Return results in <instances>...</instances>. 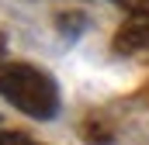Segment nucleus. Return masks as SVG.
<instances>
[{
	"label": "nucleus",
	"instance_id": "20e7f679",
	"mask_svg": "<svg viewBox=\"0 0 149 145\" xmlns=\"http://www.w3.org/2000/svg\"><path fill=\"white\" fill-rule=\"evenodd\" d=\"M0 145H35V142H31L24 131H14V128L7 131V128H0Z\"/></svg>",
	"mask_w": 149,
	"mask_h": 145
},
{
	"label": "nucleus",
	"instance_id": "f257e3e1",
	"mask_svg": "<svg viewBox=\"0 0 149 145\" xmlns=\"http://www.w3.org/2000/svg\"><path fill=\"white\" fill-rule=\"evenodd\" d=\"M0 97L28 117L49 121L59 110V86L49 72L28 62H0Z\"/></svg>",
	"mask_w": 149,
	"mask_h": 145
},
{
	"label": "nucleus",
	"instance_id": "39448f33",
	"mask_svg": "<svg viewBox=\"0 0 149 145\" xmlns=\"http://www.w3.org/2000/svg\"><path fill=\"white\" fill-rule=\"evenodd\" d=\"M111 3H121L125 10H132V14H146V17H149V0H111Z\"/></svg>",
	"mask_w": 149,
	"mask_h": 145
},
{
	"label": "nucleus",
	"instance_id": "423d86ee",
	"mask_svg": "<svg viewBox=\"0 0 149 145\" xmlns=\"http://www.w3.org/2000/svg\"><path fill=\"white\" fill-rule=\"evenodd\" d=\"M3 45H7V41H3V35H0V55H3Z\"/></svg>",
	"mask_w": 149,
	"mask_h": 145
},
{
	"label": "nucleus",
	"instance_id": "7ed1b4c3",
	"mask_svg": "<svg viewBox=\"0 0 149 145\" xmlns=\"http://www.w3.org/2000/svg\"><path fill=\"white\" fill-rule=\"evenodd\" d=\"M80 135H83V142H87V145H111V142H114L111 124L101 121V117H87V121L80 124Z\"/></svg>",
	"mask_w": 149,
	"mask_h": 145
},
{
	"label": "nucleus",
	"instance_id": "f03ea898",
	"mask_svg": "<svg viewBox=\"0 0 149 145\" xmlns=\"http://www.w3.org/2000/svg\"><path fill=\"white\" fill-rule=\"evenodd\" d=\"M149 48V17L146 14H132L121 28H118V35H114V52H146Z\"/></svg>",
	"mask_w": 149,
	"mask_h": 145
}]
</instances>
